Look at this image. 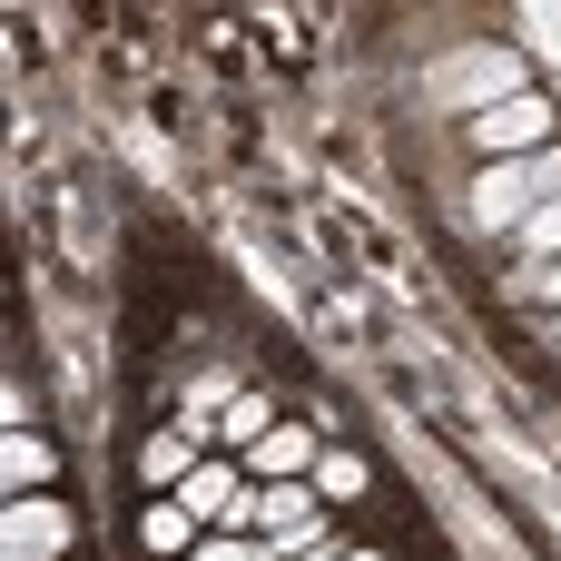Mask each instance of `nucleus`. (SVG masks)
I'll return each mask as SVG.
<instances>
[{
	"label": "nucleus",
	"instance_id": "f257e3e1",
	"mask_svg": "<svg viewBox=\"0 0 561 561\" xmlns=\"http://www.w3.org/2000/svg\"><path fill=\"white\" fill-rule=\"evenodd\" d=\"M513 89H523V59H513V49H463V59L434 69V99H444V108H473V118H483L493 99H513Z\"/></svg>",
	"mask_w": 561,
	"mask_h": 561
},
{
	"label": "nucleus",
	"instance_id": "f03ea898",
	"mask_svg": "<svg viewBox=\"0 0 561 561\" xmlns=\"http://www.w3.org/2000/svg\"><path fill=\"white\" fill-rule=\"evenodd\" d=\"M473 148H483V158H533V148H552V99H542V89L493 99V108L473 118Z\"/></svg>",
	"mask_w": 561,
	"mask_h": 561
},
{
	"label": "nucleus",
	"instance_id": "7ed1b4c3",
	"mask_svg": "<svg viewBox=\"0 0 561 561\" xmlns=\"http://www.w3.org/2000/svg\"><path fill=\"white\" fill-rule=\"evenodd\" d=\"M247 523L276 542V552H296V542H316L325 533V493L296 473V483H256V503H247Z\"/></svg>",
	"mask_w": 561,
	"mask_h": 561
},
{
	"label": "nucleus",
	"instance_id": "20e7f679",
	"mask_svg": "<svg viewBox=\"0 0 561 561\" xmlns=\"http://www.w3.org/2000/svg\"><path fill=\"white\" fill-rule=\"evenodd\" d=\"M533 207H542V168H533V158H493V168L473 178V217H483V227H523Z\"/></svg>",
	"mask_w": 561,
	"mask_h": 561
},
{
	"label": "nucleus",
	"instance_id": "39448f33",
	"mask_svg": "<svg viewBox=\"0 0 561 561\" xmlns=\"http://www.w3.org/2000/svg\"><path fill=\"white\" fill-rule=\"evenodd\" d=\"M316 454H325V444H316L306 424H266L237 463H247V483H296V473H316Z\"/></svg>",
	"mask_w": 561,
	"mask_h": 561
},
{
	"label": "nucleus",
	"instance_id": "423d86ee",
	"mask_svg": "<svg viewBox=\"0 0 561 561\" xmlns=\"http://www.w3.org/2000/svg\"><path fill=\"white\" fill-rule=\"evenodd\" d=\"M0 542H30V552H69V513L49 493H10L0 503Z\"/></svg>",
	"mask_w": 561,
	"mask_h": 561
},
{
	"label": "nucleus",
	"instance_id": "0eeeda50",
	"mask_svg": "<svg viewBox=\"0 0 561 561\" xmlns=\"http://www.w3.org/2000/svg\"><path fill=\"white\" fill-rule=\"evenodd\" d=\"M138 542H148V552H168V561H187V542H197V513H187L178 493H158V503L138 513Z\"/></svg>",
	"mask_w": 561,
	"mask_h": 561
},
{
	"label": "nucleus",
	"instance_id": "6e6552de",
	"mask_svg": "<svg viewBox=\"0 0 561 561\" xmlns=\"http://www.w3.org/2000/svg\"><path fill=\"white\" fill-rule=\"evenodd\" d=\"M187 463H197V434H187V424H178V434H158V444H138L148 493H178V483H187Z\"/></svg>",
	"mask_w": 561,
	"mask_h": 561
},
{
	"label": "nucleus",
	"instance_id": "1a4fd4ad",
	"mask_svg": "<svg viewBox=\"0 0 561 561\" xmlns=\"http://www.w3.org/2000/svg\"><path fill=\"white\" fill-rule=\"evenodd\" d=\"M39 483H49V444L0 434V493H39Z\"/></svg>",
	"mask_w": 561,
	"mask_h": 561
},
{
	"label": "nucleus",
	"instance_id": "9d476101",
	"mask_svg": "<svg viewBox=\"0 0 561 561\" xmlns=\"http://www.w3.org/2000/svg\"><path fill=\"white\" fill-rule=\"evenodd\" d=\"M266 424H276V404H266V394H237V404L217 414V444H237V454H247V444H256Z\"/></svg>",
	"mask_w": 561,
	"mask_h": 561
},
{
	"label": "nucleus",
	"instance_id": "9b49d317",
	"mask_svg": "<svg viewBox=\"0 0 561 561\" xmlns=\"http://www.w3.org/2000/svg\"><path fill=\"white\" fill-rule=\"evenodd\" d=\"M187 561H286L276 542H247V533H207V542H187Z\"/></svg>",
	"mask_w": 561,
	"mask_h": 561
},
{
	"label": "nucleus",
	"instance_id": "f8f14e48",
	"mask_svg": "<svg viewBox=\"0 0 561 561\" xmlns=\"http://www.w3.org/2000/svg\"><path fill=\"white\" fill-rule=\"evenodd\" d=\"M316 493H365V454H316Z\"/></svg>",
	"mask_w": 561,
	"mask_h": 561
},
{
	"label": "nucleus",
	"instance_id": "ddd939ff",
	"mask_svg": "<svg viewBox=\"0 0 561 561\" xmlns=\"http://www.w3.org/2000/svg\"><path fill=\"white\" fill-rule=\"evenodd\" d=\"M523 256H561V197H542V207L523 217Z\"/></svg>",
	"mask_w": 561,
	"mask_h": 561
},
{
	"label": "nucleus",
	"instance_id": "4468645a",
	"mask_svg": "<svg viewBox=\"0 0 561 561\" xmlns=\"http://www.w3.org/2000/svg\"><path fill=\"white\" fill-rule=\"evenodd\" d=\"M20 414H30V404H20V385L0 375V434H20Z\"/></svg>",
	"mask_w": 561,
	"mask_h": 561
},
{
	"label": "nucleus",
	"instance_id": "2eb2a0df",
	"mask_svg": "<svg viewBox=\"0 0 561 561\" xmlns=\"http://www.w3.org/2000/svg\"><path fill=\"white\" fill-rule=\"evenodd\" d=\"M345 561H385V552H345Z\"/></svg>",
	"mask_w": 561,
	"mask_h": 561
}]
</instances>
